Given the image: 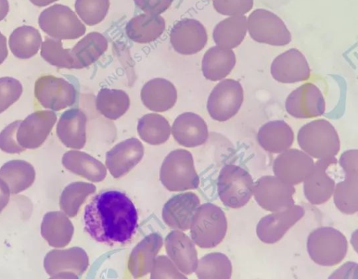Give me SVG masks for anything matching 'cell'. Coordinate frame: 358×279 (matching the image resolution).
I'll use <instances>...</instances> for the list:
<instances>
[{
    "label": "cell",
    "instance_id": "bcb514c9",
    "mask_svg": "<svg viewBox=\"0 0 358 279\" xmlns=\"http://www.w3.org/2000/svg\"><path fill=\"white\" fill-rule=\"evenodd\" d=\"M21 120H16L6 126L0 133V149L7 153H20L24 151L17 141L16 134Z\"/></svg>",
    "mask_w": 358,
    "mask_h": 279
},
{
    "label": "cell",
    "instance_id": "8fae6325",
    "mask_svg": "<svg viewBox=\"0 0 358 279\" xmlns=\"http://www.w3.org/2000/svg\"><path fill=\"white\" fill-rule=\"evenodd\" d=\"M88 265V256L79 247L52 250L43 260L44 269L51 278H78Z\"/></svg>",
    "mask_w": 358,
    "mask_h": 279
},
{
    "label": "cell",
    "instance_id": "ee69618b",
    "mask_svg": "<svg viewBox=\"0 0 358 279\" xmlns=\"http://www.w3.org/2000/svg\"><path fill=\"white\" fill-rule=\"evenodd\" d=\"M215 10L224 15H244L253 7V0H212Z\"/></svg>",
    "mask_w": 358,
    "mask_h": 279
},
{
    "label": "cell",
    "instance_id": "816d5d0a",
    "mask_svg": "<svg viewBox=\"0 0 358 279\" xmlns=\"http://www.w3.org/2000/svg\"><path fill=\"white\" fill-rule=\"evenodd\" d=\"M34 5L38 7H43L58 0H29Z\"/></svg>",
    "mask_w": 358,
    "mask_h": 279
},
{
    "label": "cell",
    "instance_id": "ffe728a7",
    "mask_svg": "<svg viewBox=\"0 0 358 279\" xmlns=\"http://www.w3.org/2000/svg\"><path fill=\"white\" fill-rule=\"evenodd\" d=\"M273 78L282 83H295L308 80L310 69L305 56L291 48L278 55L271 65Z\"/></svg>",
    "mask_w": 358,
    "mask_h": 279
},
{
    "label": "cell",
    "instance_id": "1f68e13d",
    "mask_svg": "<svg viewBox=\"0 0 358 279\" xmlns=\"http://www.w3.org/2000/svg\"><path fill=\"white\" fill-rule=\"evenodd\" d=\"M108 48L106 37L96 31L90 32L71 49L73 69L86 68L102 56Z\"/></svg>",
    "mask_w": 358,
    "mask_h": 279
},
{
    "label": "cell",
    "instance_id": "8d00e7d4",
    "mask_svg": "<svg viewBox=\"0 0 358 279\" xmlns=\"http://www.w3.org/2000/svg\"><path fill=\"white\" fill-rule=\"evenodd\" d=\"M130 100L122 90L102 88L96 97V110L110 120H117L129 109Z\"/></svg>",
    "mask_w": 358,
    "mask_h": 279
},
{
    "label": "cell",
    "instance_id": "603a6c76",
    "mask_svg": "<svg viewBox=\"0 0 358 279\" xmlns=\"http://www.w3.org/2000/svg\"><path fill=\"white\" fill-rule=\"evenodd\" d=\"M165 248L169 259L185 274L192 273L198 264L197 252L193 241L180 231H171L165 238Z\"/></svg>",
    "mask_w": 358,
    "mask_h": 279
},
{
    "label": "cell",
    "instance_id": "4316f807",
    "mask_svg": "<svg viewBox=\"0 0 358 279\" xmlns=\"http://www.w3.org/2000/svg\"><path fill=\"white\" fill-rule=\"evenodd\" d=\"M162 245V237L157 233L148 235L136 245L128 262V269L134 278L142 277L150 271Z\"/></svg>",
    "mask_w": 358,
    "mask_h": 279
},
{
    "label": "cell",
    "instance_id": "9a60e30c",
    "mask_svg": "<svg viewBox=\"0 0 358 279\" xmlns=\"http://www.w3.org/2000/svg\"><path fill=\"white\" fill-rule=\"evenodd\" d=\"M287 112L296 118H312L325 111V101L320 89L307 83L293 90L285 101Z\"/></svg>",
    "mask_w": 358,
    "mask_h": 279
},
{
    "label": "cell",
    "instance_id": "e0dca14e",
    "mask_svg": "<svg viewBox=\"0 0 358 279\" xmlns=\"http://www.w3.org/2000/svg\"><path fill=\"white\" fill-rule=\"evenodd\" d=\"M314 162L298 149H287L275 159L273 171L281 181L292 185L303 182L311 171Z\"/></svg>",
    "mask_w": 358,
    "mask_h": 279
},
{
    "label": "cell",
    "instance_id": "44dd1931",
    "mask_svg": "<svg viewBox=\"0 0 358 279\" xmlns=\"http://www.w3.org/2000/svg\"><path fill=\"white\" fill-rule=\"evenodd\" d=\"M144 148L136 138L124 140L106 154V165L113 177L120 178L129 173L142 159Z\"/></svg>",
    "mask_w": 358,
    "mask_h": 279
},
{
    "label": "cell",
    "instance_id": "4fadbf2b",
    "mask_svg": "<svg viewBox=\"0 0 358 279\" xmlns=\"http://www.w3.org/2000/svg\"><path fill=\"white\" fill-rule=\"evenodd\" d=\"M34 94L43 107L55 111L72 106L76 99V90L71 83L51 75L36 80Z\"/></svg>",
    "mask_w": 358,
    "mask_h": 279
},
{
    "label": "cell",
    "instance_id": "74e56055",
    "mask_svg": "<svg viewBox=\"0 0 358 279\" xmlns=\"http://www.w3.org/2000/svg\"><path fill=\"white\" fill-rule=\"evenodd\" d=\"M137 131L143 141L157 145L165 143L169 139L171 127L168 120L162 115L148 113L138 120Z\"/></svg>",
    "mask_w": 358,
    "mask_h": 279
},
{
    "label": "cell",
    "instance_id": "7a4b0ae2",
    "mask_svg": "<svg viewBox=\"0 0 358 279\" xmlns=\"http://www.w3.org/2000/svg\"><path fill=\"white\" fill-rule=\"evenodd\" d=\"M189 228L192 240L196 245L201 248H212L225 237L227 217L219 206L206 203L196 209Z\"/></svg>",
    "mask_w": 358,
    "mask_h": 279
},
{
    "label": "cell",
    "instance_id": "30bf717a",
    "mask_svg": "<svg viewBox=\"0 0 358 279\" xmlns=\"http://www.w3.org/2000/svg\"><path fill=\"white\" fill-rule=\"evenodd\" d=\"M243 101V90L234 79H224L212 90L207 101V110L215 120L224 122L238 112Z\"/></svg>",
    "mask_w": 358,
    "mask_h": 279
},
{
    "label": "cell",
    "instance_id": "7402d4cb",
    "mask_svg": "<svg viewBox=\"0 0 358 279\" xmlns=\"http://www.w3.org/2000/svg\"><path fill=\"white\" fill-rule=\"evenodd\" d=\"M199 206L200 200L194 192L176 194L164 204L163 220L173 229L186 231L189 229L194 214Z\"/></svg>",
    "mask_w": 358,
    "mask_h": 279
},
{
    "label": "cell",
    "instance_id": "9c48e42d",
    "mask_svg": "<svg viewBox=\"0 0 358 279\" xmlns=\"http://www.w3.org/2000/svg\"><path fill=\"white\" fill-rule=\"evenodd\" d=\"M339 164L343 168L345 178L335 185L334 201L342 213L352 215L358 210V151L357 149L345 151Z\"/></svg>",
    "mask_w": 358,
    "mask_h": 279
},
{
    "label": "cell",
    "instance_id": "836d02e7",
    "mask_svg": "<svg viewBox=\"0 0 358 279\" xmlns=\"http://www.w3.org/2000/svg\"><path fill=\"white\" fill-rule=\"evenodd\" d=\"M247 32V17L244 15H232L216 24L213 38L217 46L232 49L243 41Z\"/></svg>",
    "mask_w": 358,
    "mask_h": 279
},
{
    "label": "cell",
    "instance_id": "d4e9b609",
    "mask_svg": "<svg viewBox=\"0 0 358 279\" xmlns=\"http://www.w3.org/2000/svg\"><path fill=\"white\" fill-rule=\"evenodd\" d=\"M87 117L79 108L64 111L57 124V135L67 148H83L86 143Z\"/></svg>",
    "mask_w": 358,
    "mask_h": 279
},
{
    "label": "cell",
    "instance_id": "f907efd6",
    "mask_svg": "<svg viewBox=\"0 0 358 279\" xmlns=\"http://www.w3.org/2000/svg\"><path fill=\"white\" fill-rule=\"evenodd\" d=\"M9 10V3L8 0H0V21L3 20Z\"/></svg>",
    "mask_w": 358,
    "mask_h": 279
},
{
    "label": "cell",
    "instance_id": "3957f363",
    "mask_svg": "<svg viewBox=\"0 0 358 279\" xmlns=\"http://www.w3.org/2000/svg\"><path fill=\"white\" fill-rule=\"evenodd\" d=\"M299 147L309 156L322 159L336 156L340 150V140L334 127L324 119L311 121L299 130Z\"/></svg>",
    "mask_w": 358,
    "mask_h": 279
},
{
    "label": "cell",
    "instance_id": "277c9868",
    "mask_svg": "<svg viewBox=\"0 0 358 279\" xmlns=\"http://www.w3.org/2000/svg\"><path fill=\"white\" fill-rule=\"evenodd\" d=\"M307 251L317 264L333 266L341 263L348 251L345 236L331 227H321L313 231L307 239Z\"/></svg>",
    "mask_w": 358,
    "mask_h": 279
},
{
    "label": "cell",
    "instance_id": "d6a6232c",
    "mask_svg": "<svg viewBox=\"0 0 358 279\" xmlns=\"http://www.w3.org/2000/svg\"><path fill=\"white\" fill-rule=\"evenodd\" d=\"M63 166L71 172L92 182L102 181L106 176L105 166L92 156L78 150L64 154Z\"/></svg>",
    "mask_w": 358,
    "mask_h": 279
},
{
    "label": "cell",
    "instance_id": "cb8c5ba5",
    "mask_svg": "<svg viewBox=\"0 0 358 279\" xmlns=\"http://www.w3.org/2000/svg\"><path fill=\"white\" fill-rule=\"evenodd\" d=\"M171 132L174 139L187 148L201 145L208 137L206 122L200 115L192 112L179 115L173 123Z\"/></svg>",
    "mask_w": 358,
    "mask_h": 279
},
{
    "label": "cell",
    "instance_id": "681fc988",
    "mask_svg": "<svg viewBox=\"0 0 358 279\" xmlns=\"http://www.w3.org/2000/svg\"><path fill=\"white\" fill-rule=\"evenodd\" d=\"M8 56L6 38L0 31V64H2Z\"/></svg>",
    "mask_w": 358,
    "mask_h": 279
},
{
    "label": "cell",
    "instance_id": "ab89813d",
    "mask_svg": "<svg viewBox=\"0 0 358 279\" xmlns=\"http://www.w3.org/2000/svg\"><path fill=\"white\" fill-rule=\"evenodd\" d=\"M96 187L85 182H73L63 190L59 198L61 210L69 217H75L87 197L95 192Z\"/></svg>",
    "mask_w": 358,
    "mask_h": 279
},
{
    "label": "cell",
    "instance_id": "c3c4849f",
    "mask_svg": "<svg viewBox=\"0 0 358 279\" xmlns=\"http://www.w3.org/2000/svg\"><path fill=\"white\" fill-rule=\"evenodd\" d=\"M10 189L6 183L0 178V213L6 206L10 199Z\"/></svg>",
    "mask_w": 358,
    "mask_h": 279
},
{
    "label": "cell",
    "instance_id": "60d3db41",
    "mask_svg": "<svg viewBox=\"0 0 358 279\" xmlns=\"http://www.w3.org/2000/svg\"><path fill=\"white\" fill-rule=\"evenodd\" d=\"M41 55L50 64L64 69H73L71 49L63 48L61 40L47 38L42 43Z\"/></svg>",
    "mask_w": 358,
    "mask_h": 279
},
{
    "label": "cell",
    "instance_id": "d590c367",
    "mask_svg": "<svg viewBox=\"0 0 358 279\" xmlns=\"http://www.w3.org/2000/svg\"><path fill=\"white\" fill-rule=\"evenodd\" d=\"M42 43L40 32L35 27L23 25L13 30L9 37V47L13 55L26 59L34 56Z\"/></svg>",
    "mask_w": 358,
    "mask_h": 279
},
{
    "label": "cell",
    "instance_id": "f546056e",
    "mask_svg": "<svg viewBox=\"0 0 358 279\" xmlns=\"http://www.w3.org/2000/svg\"><path fill=\"white\" fill-rule=\"evenodd\" d=\"M166 28L165 20L159 15L140 14L126 24L127 36L138 43H149L159 38Z\"/></svg>",
    "mask_w": 358,
    "mask_h": 279
},
{
    "label": "cell",
    "instance_id": "ba28073f",
    "mask_svg": "<svg viewBox=\"0 0 358 279\" xmlns=\"http://www.w3.org/2000/svg\"><path fill=\"white\" fill-rule=\"evenodd\" d=\"M247 28L255 41L275 46L287 45L292 36L277 15L263 8L253 10L247 19Z\"/></svg>",
    "mask_w": 358,
    "mask_h": 279
},
{
    "label": "cell",
    "instance_id": "ac0fdd59",
    "mask_svg": "<svg viewBox=\"0 0 358 279\" xmlns=\"http://www.w3.org/2000/svg\"><path fill=\"white\" fill-rule=\"evenodd\" d=\"M334 157L319 159L303 180L306 199L312 204L320 205L327 202L334 193V180L327 173L331 166L337 164Z\"/></svg>",
    "mask_w": 358,
    "mask_h": 279
},
{
    "label": "cell",
    "instance_id": "2e32d148",
    "mask_svg": "<svg viewBox=\"0 0 358 279\" xmlns=\"http://www.w3.org/2000/svg\"><path fill=\"white\" fill-rule=\"evenodd\" d=\"M57 121L56 114L50 110H38L21 121L16 138L18 144L24 149L40 147L52 131Z\"/></svg>",
    "mask_w": 358,
    "mask_h": 279
},
{
    "label": "cell",
    "instance_id": "5b68a950",
    "mask_svg": "<svg viewBox=\"0 0 358 279\" xmlns=\"http://www.w3.org/2000/svg\"><path fill=\"white\" fill-rule=\"evenodd\" d=\"M159 178L169 191L179 192L197 188L199 178L194 169L192 154L184 149L171 152L162 162Z\"/></svg>",
    "mask_w": 358,
    "mask_h": 279
},
{
    "label": "cell",
    "instance_id": "7c38bea8",
    "mask_svg": "<svg viewBox=\"0 0 358 279\" xmlns=\"http://www.w3.org/2000/svg\"><path fill=\"white\" fill-rule=\"evenodd\" d=\"M294 185L281 181L275 176H264L253 185L252 194L257 203L264 209L276 212L294 204Z\"/></svg>",
    "mask_w": 358,
    "mask_h": 279
},
{
    "label": "cell",
    "instance_id": "52a82bcc",
    "mask_svg": "<svg viewBox=\"0 0 358 279\" xmlns=\"http://www.w3.org/2000/svg\"><path fill=\"white\" fill-rule=\"evenodd\" d=\"M38 25L45 34L58 40L76 39L86 31L76 13L62 4H55L43 10L38 17Z\"/></svg>",
    "mask_w": 358,
    "mask_h": 279
},
{
    "label": "cell",
    "instance_id": "4dcf8cb0",
    "mask_svg": "<svg viewBox=\"0 0 358 279\" xmlns=\"http://www.w3.org/2000/svg\"><path fill=\"white\" fill-rule=\"evenodd\" d=\"M236 64V55L231 49L218 46L210 48L201 62L203 76L211 81H217L227 76Z\"/></svg>",
    "mask_w": 358,
    "mask_h": 279
},
{
    "label": "cell",
    "instance_id": "484cf974",
    "mask_svg": "<svg viewBox=\"0 0 358 279\" xmlns=\"http://www.w3.org/2000/svg\"><path fill=\"white\" fill-rule=\"evenodd\" d=\"M143 104L155 112H164L173 107L177 101V90L169 80L156 78L148 81L141 90Z\"/></svg>",
    "mask_w": 358,
    "mask_h": 279
},
{
    "label": "cell",
    "instance_id": "d6986e66",
    "mask_svg": "<svg viewBox=\"0 0 358 279\" xmlns=\"http://www.w3.org/2000/svg\"><path fill=\"white\" fill-rule=\"evenodd\" d=\"M208 35L204 26L198 20L184 18L174 24L170 33V42L176 52L183 55H194L206 45Z\"/></svg>",
    "mask_w": 358,
    "mask_h": 279
},
{
    "label": "cell",
    "instance_id": "f1b7e54d",
    "mask_svg": "<svg viewBox=\"0 0 358 279\" xmlns=\"http://www.w3.org/2000/svg\"><path fill=\"white\" fill-rule=\"evenodd\" d=\"M73 231V225L64 213L50 211L43 216L41 234L50 246L63 248L67 245Z\"/></svg>",
    "mask_w": 358,
    "mask_h": 279
},
{
    "label": "cell",
    "instance_id": "83f0119b",
    "mask_svg": "<svg viewBox=\"0 0 358 279\" xmlns=\"http://www.w3.org/2000/svg\"><path fill=\"white\" fill-rule=\"evenodd\" d=\"M257 138L259 145L266 152L280 153L291 147L294 135L285 121L272 120L259 128Z\"/></svg>",
    "mask_w": 358,
    "mask_h": 279
},
{
    "label": "cell",
    "instance_id": "f35d334b",
    "mask_svg": "<svg viewBox=\"0 0 358 279\" xmlns=\"http://www.w3.org/2000/svg\"><path fill=\"white\" fill-rule=\"evenodd\" d=\"M195 273L201 279H229L232 266L228 257L221 252H212L198 261Z\"/></svg>",
    "mask_w": 358,
    "mask_h": 279
},
{
    "label": "cell",
    "instance_id": "b9f144b4",
    "mask_svg": "<svg viewBox=\"0 0 358 279\" xmlns=\"http://www.w3.org/2000/svg\"><path fill=\"white\" fill-rule=\"evenodd\" d=\"M110 7L109 0H76L75 9L81 20L89 26L102 22Z\"/></svg>",
    "mask_w": 358,
    "mask_h": 279
},
{
    "label": "cell",
    "instance_id": "e575fe53",
    "mask_svg": "<svg viewBox=\"0 0 358 279\" xmlns=\"http://www.w3.org/2000/svg\"><path fill=\"white\" fill-rule=\"evenodd\" d=\"M34 166L24 160L15 159L5 163L0 169V178L8 185L11 194L28 189L34 182Z\"/></svg>",
    "mask_w": 358,
    "mask_h": 279
},
{
    "label": "cell",
    "instance_id": "8992f818",
    "mask_svg": "<svg viewBox=\"0 0 358 279\" xmlns=\"http://www.w3.org/2000/svg\"><path fill=\"white\" fill-rule=\"evenodd\" d=\"M253 185L252 176L243 168L235 164H226L217 178V193L225 206L239 208L250 199Z\"/></svg>",
    "mask_w": 358,
    "mask_h": 279
},
{
    "label": "cell",
    "instance_id": "6da1fadb",
    "mask_svg": "<svg viewBox=\"0 0 358 279\" xmlns=\"http://www.w3.org/2000/svg\"><path fill=\"white\" fill-rule=\"evenodd\" d=\"M85 231L94 241L113 245L129 242L138 228V213L123 192L106 190L95 195L85 208Z\"/></svg>",
    "mask_w": 358,
    "mask_h": 279
},
{
    "label": "cell",
    "instance_id": "f6af8a7d",
    "mask_svg": "<svg viewBox=\"0 0 358 279\" xmlns=\"http://www.w3.org/2000/svg\"><path fill=\"white\" fill-rule=\"evenodd\" d=\"M151 278H186L167 257H157L150 270Z\"/></svg>",
    "mask_w": 358,
    "mask_h": 279
},
{
    "label": "cell",
    "instance_id": "5bb4252c",
    "mask_svg": "<svg viewBox=\"0 0 358 279\" xmlns=\"http://www.w3.org/2000/svg\"><path fill=\"white\" fill-rule=\"evenodd\" d=\"M304 214V208L294 204L285 209L273 212L259 221L256 227L257 236L265 243H275L280 241Z\"/></svg>",
    "mask_w": 358,
    "mask_h": 279
},
{
    "label": "cell",
    "instance_id": "7bdbcfd3",
    "mask_svg": "<svg viewBox=\"0 0 358 279\" xmlns=\"http://www.w3.org/2000/svg\"><path fill=\"white\" fill-rule=\"evenodd\" d=\"M21 83L11 77L0 78V113L17 101L22 94Z\"/></svg>",
    "mask_w": 358,
    "mask_h": 279
},
{
    "label": "cell",
    "instance_id": "7dc6e473",
    "mask_svg": "<svg viewBox=\"0 0 358 279\" xmlns=\"http://www.w3.org/2000/svg\"><path fill=\"white\" fill-rule=\"evenodd\" d=\"M173 0H134L136 6L145 13L160 15L165 12Z\"/></svg>",
    "mask_w": 358,
    "mask_h": 279
}]
</instances>
